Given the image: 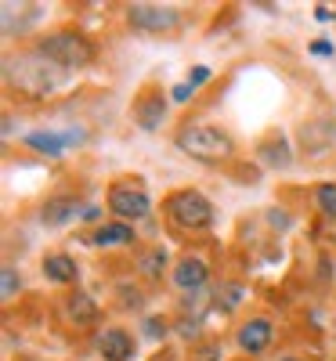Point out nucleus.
Here are the masks:
<instances>
[{
  "instance_id": "f257e3e1",
  "label": "nucleus",
  "mask_w": 336,
  "mask_h": 361,
  "mask_svg": "<svg viewBox=\"0 0 336 361\" xmlns=\"http://www.w3.org/2000/svg\"><path fill=\"white\" fill-rule=\"evenodd\" d=\"M66 73H69V69L54 66L51 58H44L40 51H37V54H11L8 62H4V80H8L15 90L29 94V98H47V94H54V90L66 83Z\"/></svg>"
},
{
  "instance_id": "f03ea898",
  "label": "nucleus",
  "mask_w": 336,
  "mask_h": 361,
  "mask_svg": "<svg viewBox=\"0 0 336 361\" xmlns=\"http://www.w3.org/2000/svg\"><path fill=\"white\" fill-rule=\"evenodd\" d=\"M177 148L185 156L199 159V163H224L235 152V141L232 134H224L221 127H210V123H188L177 130Z\"/></svg>"
},
{
  "instance_id": "7ed1b4c3",
  "label": "nucleus",
  "mask_w": 336,
  "mask_h": 361,
  "mask_svg": "<svg viewBox=\"0 0 336 361\" xmlns=\"http://www.w3.org/2000/svg\"><path fill=\"white\" fill-rule=\"evenodd\" d=\"M37 51L44 58H51L54 66H62V69H83L95 62V47H90L87 37L73 33V29H62V33H51L37 44Z\"/></svg>"
},
{
  "instance_id": "20e7f679",
  "label": "nucleus",
  "mask_w": 336,
  "mask_h": 361,
  "mask_svg": "<svg viewBox=\"0 0 336 361\" xmlns=\"http://www.w3.org/2000/svg\"><path fill=\"white\" fill-rule=\"evenodd\" d=\"M167 214H170L174 224H181L185 231H203V228L213 224V206H210V199H206L203 192H196V188L174 192V195L167 199Z\"/></svg>"
},
{
  "instance_id": "39448f33",
  "label": "nucleus",
  "mask_w": 336,
  "mask_h": 361,
  "mask_svg": "<svg viewBox=\"0 0 336 361\" xmlns=\"http://www.w3.org/2000/svg\"><path fill=\"white\" fill-rule=\"evenodd\" d=\"M109 209H112L119 221H141V217H148L152 199H148V192L141 185L124 180V185H112L109 188Z\"/></svg>"
},
{
  "instance_id": "423d86ee",
  "label": "nucleus",
  "mask_w": 336,
  "mask_h": 361,
  "mask_svg": "<svg viewBox=\"0 0 336 361\" xmlns=\"http://www.w3.org/2000/svg\"><path fill=\"white\" fill-rule=\"evenodd\" d=\"M127 18L141 33H174L181 25V15L174 8H163V4H134L127 11Z\"/></svg>"
},
{
  "instance_id": "0eeeda50",
  "label": "nucleus",
  "mask_w": 336,
  "mask_h": 361,
  "mask_svg": "<svg viewBox=\"0 0 336 361\" xmlns=\"http://www.w3.org/2000/svg\"><path fill=\"white\" fill-rule=\"evenodd\" d=\"M98 354L105 361H131L134 357V340L124 333V329H105L98 336Z\"/></svg>"
},
{
  "instance_id": "6e6552de",
  "label": "nucleus",
  "mask_w": 336,
  "mask_h": 361,
  "mask_svg": "<svg viewBox=\"0 0 336 361\" xmlns=\"http://www.w3.org/2000/svg\"><path fill=\"white\" fill-rule=\"evenodd\" d=\"M206 279H210V267H206V260H199V257H185V260L174 267V282H177L181 289H203Z\"/></svg>"
},
{
  "instance_id": "1a4fd4ad",
  "label": "nucleus",
  "mask_w": 336,
  "mask_h": 361,
  "mask_svg": "<svg viewBox=\"0 0 336 361\" xmlns=\"http://www.w3.org/2000/svg\"><path fill=\"white\" fill-rule=\"evenodd\" d=\"M163 112H167L163 94H141V98L134 102V119H138L141 130H156L160 119H163Z\"/></svg>"
},
{
  "instance_id": "9d476101",
  "label": "nucleus",
  "mask_w": 336,
  "mask_h": 361,
  "mask_svg": "<svg viewBox=\"0 0 336 361\" xmlns=\"http://www.w3.org/2000/svg\"><path fill=\"white\" fill-rule=\"evenodd\" d=\"M271 343V322L268 318H253L239 329V347L250 350V354H260L264 347Z\"/></svg>"
},
{
  "instance_id": "9b49d317",
  "label": "nucleus",
  "mask_w": 336,
  "mask_h": 361,
  "mask_svg": "<svg viewBox=\"0 0 336 361\" xmlns=\"http://www.w3.org/2000/svg\"><path fill=\"white\" fill-rule=\"evenodd\" d=\"M69 141H73V134H54V130H37V134L25 137V145L40 156H62Z\"/></svg>"
},
{
  "instance_id": "f8f14e48",
  "label": "nucleus",
  "mask_w": 336,
  "mask_h": 361,
  "mask_svg": "<svg viewBox=\"0 0 336 361\" xmlns=\"http://www.w3.org/2000/svg\"><path fill=\"white\" fill-rule=\"evenodd\" d=\"M131 238H134V231H131L127 221H112V224H102L95 235H90V243L95 246H124V243H131Z\"/></svg>"
},
{
  "instance_id": "ddd939ff",
  "label": "nucleus",
  "mask_w": 336,
  "mask_h": 361,
  "mask_svg": "<svg viewBox=\"0 0 336 361\" xmlns=\"http://www.w3.org/2000/svg\"><path fill=\"white\" fill-rule=\"evenodd\" d=\"M44 275H47L51 282H76L80 267H76V260H73V257L54 253V257H47V260H44Z\"/></svg>"
},
{
  "instance_id": "4468645a",
  "label": "nucleus",
  "mask_w": 336,
  "mask_h": 361,
  "mask_svg": "<svg viewBox=\"0 0 336 361\" xmlns=\"http://www.w3.org/2000/svg\"><path fill=\"white\" fill-rule=\"evenodd\" d=\"M66 311H69V318H73L76 325L98 322V304H95V300H90L87 293H73V296H69V304H66Z\"/></svg>"
},
{
  "instance_id": "2eb2a0df",
  "label": "nucleus",
  "mask_w": 336,
  "mask_h": 361,
  "mask_svg": "<svg viewBox=\"0 0 336 361\" xmlns=\"http://www.w3.org/2000/svg\"><path fill=\"white\" fill-rule=\"evenodd\" d=\"M80 214V202L76 199H51L47 206H44V224H66L69 217H76Z\"/></svg>"
},
{
  "instance_id": "dca6fc26",
  "label": "nucleus",
  "mask_w": 336,
  "mask_h": 361,
  "mask_svg": "<svg viewBox=\"0 0 336 361\" xmlns=\"http://www.w3.org/2000/svg\"><path fill=\"white\" fill-rule=\"evenodd\" d=\"M260 156L271 163V166H289V145L279 137V141H264L260 145Z\"/></svg>"
},
{
  "instance_id": "f3484780",
  "label": "nucleus",
  "mask_w": 336,
  "mask_h": 361,
  "mask_svg": "<svg viewBox=\"0 0 336 361\" xmlns=\"http://www.w3.org/2000/svg\"><path fill=\"white\" fill-rule=\"evenodd\" d=\"M163 264H167V253H163V250H152V253L141 260V271H145L148 279H156L160 271H163Z\"/></svg>"
},
{
  "instance_id": "a211bd4d",
  "label": "nucleus",
  "mask_w": 336,
  "mask_h": 361,
  "mask_svg": "<svg viewBox=\"0 0 336 361\" xmlns=\"http://www.w3.org/2000/svg\"><path fill=\"white\" fill-rule=\"evenodd\" d=\"M318 206H322V214L336 217V185H322L318 188Z\"/></svg>"
},
{
  "instance_id": "6ab92c4d",
  "label": "nucleus",
  "mask_w": 336,
  "mask_h": 361,
  "mask_svg": "<svg viewBox=\"0 0 336 361\" xmlns=\"http://www.w3.org/2000/svg\"><path fill=\"white\" fill-rule=\"evenodd\" d=\"M18 293V275H15V267H4V286H0V296L11 300Z\"/></svg>"
},
{
  "instance_id": "aec40b11",
  "label": "nucleus",
  "mask_w": 336,
  "mask_h": 361,
  "mask_svg": "<svg viewBox=\"0 0 336 361\" xmlns=\"http://www.w3.org/2000/svg\"><path fill=\"white\" fill-rule=\"evenodd\" d=\"M188 94H192V83H181V87H174V98H177V102H185Z\"/></svg>"
},
{
  "instance_id": "412c9836",
  "label": "nucleus",
  "mask_w": 336,
  "mask_h": 361,
  "mask_svg": "<svg viewBox=\"0 0 336 361\" xmlns=\"http://www.w3.org/2000/svg\"><path fill=\"white\" fill-rule=\"evenodd\" d=\"M203 80H210V69H192V76H188V83L196 87V83H203Z\"/></svg>"
},
{
  "instance_id": "4be33fe9",
  "label": "nucleus",
  "mask_w": 336,
  "mask_h": 361,
  "mask_svg": "<svg viewBox=\"0 0 336 361\" xmlns=\"http://www.w3.org/2000/svg\"><path fill=\"white\" fill-rule=\"evenodd\" d=\"M282 361H296V357H282Z\"/></svg>"
}]
</instances>
